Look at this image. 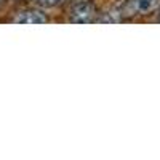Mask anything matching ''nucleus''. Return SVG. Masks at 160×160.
<instances>
[{
	"instance_id": "4",
	"label": "nucleus",
	"mask_w": 160,
	"mask_h": 160,
	"mask_svg": "<svg viewBox=\"0 0 160 160\" xmlns=\"http://www.w3.org/2000/svg\"><path fill=\"white\" fill-rule=\"evenodd\" d=\"M37 2L43 7H56L62 2V0H37Z\"/></svg>"
},
{
	"instance_id": "1",
	"label": "nucleus",
	"mask_w": 160,
	"mask_h": 160,
	"mask_svg": "<svg viewBox=\"0 0 160 160\" xmlns=\"http://www.w3.org/2000/svg\"><path fill=\"white\" fill-rule=\"evenodd\" d=\"M95 18V7L90 2H82L74 7L72 10V21L74 22H91Z\"/></svg>"
},
{
	"instance_id": "5",
	"label": "nucleus",
	"mask_w": 160,
	"mask_h": 160,
	"mask_svg": "<svg viewBox=\"0 0 160 160\" xmlns=\"http://www.w3.org/2000/svg\"><path fill=\"white\" fill-rule=\"evenodd\" d=\"M0 2H2V0H0Z\"/></svg>"
},
{
	"instance_id": "3",
	"label": "nucleus",
	"mask_w": 160,
	"mask_h": 160,
	"mask_svg": "<svg viewBox=\"0 0 160 160\" xmlns=\"http://www.w3.org/2000/svg\"><path fill=\"white\" fill-rule=\"evenodd\" d=\"M160 7V0H133L131 8L139 15H148V13L157 10Z\"/></svg>"
},
{
	"instance_id": "2",
	"label": "nucleus",
	"mask_w": 160,
	"mask_h": 160,
	"mask_svg": "<svg viewBox=\"0 0 160 160\" xmlns=\"http://www.w3.org/2000/svg\"><path fill=\"white\" fill-rule=\"evenodd\" d=\"M15 22H18V24H43V22H47V16L38 10H28V11H21L15 18Z\"/></svg>"
}]
</instances>
